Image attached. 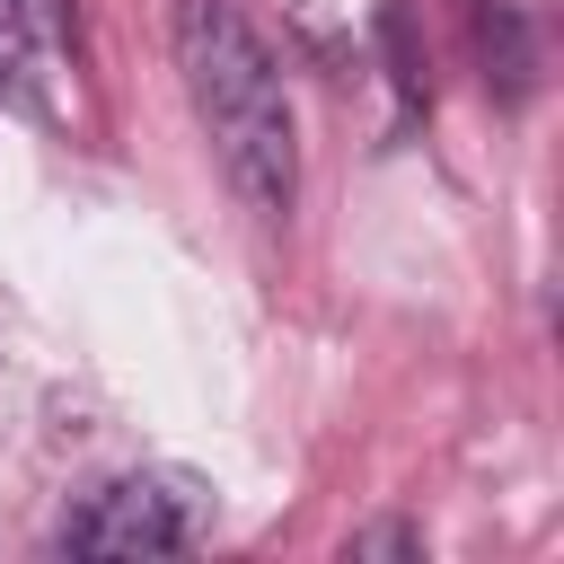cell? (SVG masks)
Wrapping results in <instances>:
<instances>
[{"label":"cell","instance_id":"3","mask_svg":"<svg viewBox=\"0 0 564 564\" xmlns=\"http://www.w3.org/2000/svg\"><path fill=\"white\" fill-rule=\"evenodd\" d=\"M18 18H26V0H0V44L18 35Z\"/></svg>","mask_w":564,"mask_h":564},{"label":"cell","instance_id":"2","mask_svg":"<svg viewBox=\"0 0 564 564\" xmlns=\"http://www.w3.org/2000/svg\"><path fill=\"white\" fill-rule=\"evenodd\" d=\"M212 511H220V485H212V476L150 458V467L106 476V485L62 520V546H70V555H185V546L212 529Z\"/></svg>","mask_w":564,"mask_h":564},{"label":"cell","instance_id":"1","mask_svg":"<svg viewBox=\"0 0 564 564\" xmlns=\"http://www.w3.org/2000/svg\"><path fill=\"white\" fill-rule=\"evenodd\" d=\"M176 70L194 97V123L229 176V194L256 220H291L300 203V115L282 88L273 44L238 0H176Z\"/></svg>","mask_w":564,"mask_h":564}]
</instances>
